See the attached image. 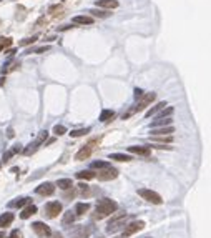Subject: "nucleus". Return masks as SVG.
I'll use <instances>...</instances> for the list:
<instances>
[{
  "instance_id": "31",
  "label": "nucleus",
  "mask_w": 211,
  "mask_h": 238,
  "mask_svg": "<svg viewBox=\"0 0 211 238\" xmlns=\"http://www.w3.org/2000/svg\"><path fill=\"white\" fill-rule=\"evenodd\" d=\"M87 133H90V128H78V130H72V132H70V135H72L73 138L82 137V135H87Z\"/></svg>"
},
{
  "instance_id": "35",
  "label": "nucleus",
  "mask_w": 211,
  "mask_h": 238,
  "mask_svg": "<svg viewBox=\"0 0 211 238\" xmlns=\"http://www.w3.org/2000/svg\"><path fill=\"white\" fill-rule=\"evenodd\" d=\"M19 67H20V63H19V62H15V63H13V65H7V67H3V68H2V73H3V75H5V73L12 72V70L19 68Z\"/></svg>"
},
{
  "instance_id": "30",
  "label": "nucleus",
  "mask_w": 211,
  "mask_h": 238,
  "mask_svg": "<svg viewBox=\"0 0 211 238\" xmlns=\"http://www.w3.org/2000/svg\"><path fill=\"white\" fill-rule=\"evenodd\" d=\"M171 113H173V107H166V108H161V112L158 113L156 118H166V117H170Z\"/></svg>"
},
{
  "instance_id": "13",
  "label": "nucleus",
  "mask_w": 211,
  "mask_h": 238,
  "mask_svg": "<svg viewBox=\"0 0 211 238\" xmlns=\"http://www.w3.org/2000/svg\"><path fill=\"white\" fill-rule=\"evenodd\" d=\"M73 23H78V25H91L93 23V17H88V15H77L72 19Z\"/></svg>"
},
{
  "instance_id": "46",
  "label": "nucleus",
  "mask_w": 211,
  "mask_h": 238,
  "mask_svg": "<svg viewBox=\"0 0 211 238\" xmlns=\"http://www.w3.org/2000/svg\"><path fill=\"white\" fill-rule=\"evenodd\" d=\"M53 238H63V236H62V233H55Z\"/></svg>"
},
{
  "instance_id": "39",
  "label": "nucleus",
  "mask_w": 211,
  "mask_h": 238,
  "mask_svg": "<svg viewBox=\"0 0 211 238\" xmlns=\"http://www.w3.org/2000/svg\"><path fill=\"white\" fill-rule=\"evenodd\" d=\"M70 190H72V191H68V193H65V195H63L65 198H73V197L77 195V190H73V187L70 188Z\"/></svg>"
},
{
  "instance_id": "10",
  "label": "nucleus",
  "mask_w": 211,
  "mask_h": 238,
  "mask_svg": "<svg viewBox=\"0 0 211 238\" xmlns=\"http://www.w3.org/2000/svg\"><path fill=\"white\" fill-rule=\"evenodd\" d=\"M95 143H97V140H93V142H90L88 145H85V147H83L82 150H80L78 153L75 155V160H78V162H82V160L88 158L90 155H91V152H93V148H95Z\"/></svg>"
},
{
  "instance_id": "2",
  "label": "nucleus",
  "mask_w": 211,
  "mask_h": 238,
  "mask_svg": "<svg viewBox=\"0 0 211 238\" xmlns=\"http://www.w3.org/2000/svg\"><path fill=\"white\" fill-rule=\"evenodd\" d=\"M125 218H126V213H120V215L111 216V220L107 225V233H115V232H118L121 226H125Z\"/></svg>"
},
{
  "instance_id": "4",
  "label": "nucleus",
  "mask_w": 211,
  "mask_h": 238,
  "mask_svg": "<svg viewBox=\"0 0 211 238\" xmlns=\"http://www.w3.org/2000/svg\"><path fill=\"white\" fill-rule=\"evenodd\" d=\"M47 137H48V132H42L40 135H38V138L33 142V143H30L29 147L23 150V155H32V153H35V152L38 150V147H40L42 143H43L45 140H47Z\"/></svg>"
},
{
  "instance_id": "23",
  "label": "nucleus",
  "mask_w": 211,
  "mask_h": 238,
  "mask_svg": "<svg viewBox=\"0 0 211 238\" xmlns=\"http://www.w3.org/2000/svg\"><path fill=\"white\" fill-rule=\"evenodd\" d=\"M165 107H166V103H165V102H160V103H156V105L153 107V108H150L148 112H146V118H150L151 115H155V113H158L161 108H165Z\"/></svg>"
},
{
  "instance_id": "21",
  "label": "nucleus",
  "mask_w": 211,
  "mask_h": 238,
  "mask_svg": "<svg viewBox=\"0 0 211 238\" xmlns=\"http://www.w3.org/2000/svg\"><path fill=\"white\" fill-rule=\"evenodd\" d=\"M57 187L62 188V190H70V188L73 187V182L70 178H62V180H58V182H57Z\"/></svg>"
},
{
  "instance_id": "32",
  "label": "nucleus",
  "mask_w": 211,
  "mask_h": 238,
  "mask_svg": "<svg viewBox=\"0 0 211 238\" xmlns=\"http://www.w3.org/2000/svg\"><path fill=\"white\" fill-rule=\"evenodd\" d=\"M75 222V215H73L72 212H66L65 215H63V225H70V223Z\"/></svg>"
},
{
  "instance_id": "6",
  "label": "nucleus",
  "mask_w": 211,
  "mask_h": 238,
  "mask_svg": "<svg viewBox=\"0 0 211 238\" xmlns=\"http://www.w3.org/2000/svg\"><path fill=\"white\" fill-rule=\"evenodd\" d=\"M155 98H156V95H155V93H146V95H141V97L138 98V100H140V102H138V105H136V107H135V108H133L130 113H133V112H141V110H145L146 107H148V105L151 103V102L155 100Z\"/></svg>"
},
{
  "instance_id": "14",
  "label": "nucleus",
  "mask_w": 211,
  "mask_h": 238,
  "mask_svg": "<svg viewBox=\"0 0 211 238\" xmlns=\"http://www.w3.org/2000/svg\"><path fill=\"white\" fill-rule=\"evenodd\" d=\"M130 153L135 155H143V157H148L150 155V148L148 147H138V145H133V147H128Z\"/></svg>"
},
{
  "instance_id": "24",
  "label": "nucleus",
  "mask_w": 211,
  "mask_h": 238,
  "mask_svg": "<svg viewBox=\"0 0 211 238\" xmlns=\"http://www.w3.org/2000/svg\"><path fill=\"white\" fill-rule=\"evenodd\" d=\"M77 177L80 180H91V178H95V173L90 172V170H82V172L77 173Z\"/></svg>"
},
{
  "instance_id": "40",
  "label": "nucleus",
  "mask_w": 211,
  "mask_h": 238,
  "mask_svg": "<svg viewBox=\"0 0 211 238\" xmlns=\"http://www.w3.org/2000/svg\"><path fill=\"white\" fill-rule=\"evenodd\" d=\"M9 238H22V235H20L19 230H13V232L10 233V236H9Z\"/></svg>"
},
{
  "instance_id": "33",
  "label": "nucleus",
  "mask_w": 211,
  "mask_h": 238,
  "mask_svg": "<svg viewBox=\"0 0 211 238\" xmlns=\"http://www.w3.org/2000/svg\"><path fill=\"white\" fill-rule=\"evenodd\" d=\"M10 45H12V38H9V37H0V52H2L3 48L10 47Z\"/></svg>"
},
{
  "instance_id": "20",
  "label": "nucleus",
  "mask_w": 211,
  "mask_h": 238,
  "mask_svg": "<svg viewBox=\"0 0 211 238\" xmlns=\"http://www.w3.org/2000/svg\"><path fill=\"white\" fill-rule=\"evenodd\" d=\"M90 13L93 17H98V19H107V17L111 15L108 10H101V9H93V10H90Z\"/></svg>"
},
{
  "instance_id": "48",
  "label": "nucleus",
  "mask_w": 211,
  "mask_h": 238,
  "mask_svg": "<svg viewBox=\"0 0 211 238\" xmlns=\"http://www.w3.org/2000/svg\"><path fill=\"white\" fill-rule=\"evenodd\" d=\"M0 168H2V162H0Z\"/></svg>"
},
{
  "instance_id": "18",
  "label": "nucleus",
  "mask_w": 211,
  "mask_h": 238,
  "mask_svg": "<svg viewBox=\"0 0 211 238\" xmlns=\"http://www.w3.org/2000/svg\"><path fill=\"white\" fill-rule=\"evenodd\" d=\"M171 122H173V120H171L170 117H166V118H156V120H153V122H151V128H158V127H168V125H171Z\"/></svg>"
},
{
  "instance_id": "29",
  "label": "nucleus",
  "mask_w": 211,
  "mask_h": 238,
  "mask_svg": "<svg viewBox=\"0 0 211 238\" xmlns=\"http://www.w3.org/2000/svg\"><path fill=\"white\" fill-rule=\"evenodd\" d=\"M91 168H95V170L110 168V163H108V162H101V160H98V162H93V163H91Z\"/></svg>"
},
{
  "instance_id": "26",
  "label": "nucleus",
  "mask_w": 211,
  "mask_h": 238,
  "mask_svg": "<svg viewBox=\"0 0 211 238\" xmlns=\"http://www.w3.org/2000/svg\"><path fill=\"white\" fill-rule=\"evenodd\" d=\"M88 210H90L88 203H77V207H75V213H77V215H85Z\"/></svg>"
},
{
  "instance_id": "19",
  "label": "nucleus",
  "mask_w": 211,
  "mask_h": 238,
  "mask_svg": "<svg viewBox=\"0 0 211 238\" xmlns=\"http://www.w3.org/2000/svg\"><path fill=\"white\" fill-rule=\"evenodd\" d=\"M35 213H37V207H35V205H29V207H25L22 210V213H20V218L27 220V218H30L32 215H35Z\"/></svg>"
},
{
  "instance_id": "3",
  "label": "nucleus",
  "mask_w": 211,
  "mask_h": 238,
  "mask_svg": "<svg viewBox=\"0 0 211 238\" xmlns=\"http://www.w3.org/2000/svg\"><path fill=\"white\" fill-rule=\"evenodd\" d=\"M138 195L143 198V200H146L148 203H153V205H161V197L156 193V191L153 190H148V188H140L138 190Z\"/></svg>"
},
{
  "instance_id": "45",
  "label": "nucleus",
  "mask_w": 211,
  "mask_h": 238,
  "mask_svg": "<svg viewBox=\"0 0 211 238\" xmlns=\"http://www.w3.org/2000/svg\"><path fill=\"white\" fill-rule=\"evenodd\" d=\"M3 83H5V77H0V87H2Z\"/></svg>"
},
{
  "instance_id": "41",
  "label": "nucleus",
  "mask_w": 211,
  "mask_h": 238,
  "mask_svg": "<svg viewBox=\"0 0 211 238\" xmlns=\"http://www.w3.org/2000/svg\"><path fill=\"white\" fill-rule=\"evenodd\" d=\"M141 95H143V90H141V88H136V90H135V98L138 100V98L141 97Z\"/></svg>"
},
{
  "instance_id": "9",
  "label": "nucleus",
  "mask_w": 211,
  "mask_h": 238,
  "mask_svg": "<svg viewBox=\"0 0 211 238\" xmlns=\"http://www.w3.org/2000/svg\"><path fill=\"white\" fill-rule=\"evenodd\" d=\"M145 228V223L143 222H131L130 225L125 226V230H123V236H131L133 233L140 232V230Z\"/></svg>"
},
{
  "instance_id": "1",
  "label": "nucleus",
  "mask_w": 211,
  "mask_h": 238,
  "mask_svg": "<svg viewBox=\"0 0 211 238\" xmlns=\"http://www.w3.org/2000/svg\"><path fill=\"white\" fill-rule=\"evenodd\" d=\"M117 210H118L117 201L110 200V198H103V200L98 201L97 208H95V213H93V218L95 220H101V218H105V216L115 213Z\"/></svg>"
},
{
  "instance_id": "36",
  "label": "nucleus",
  "mask_w": 211,
  "mask_h": 238,
  "mask_svg": "<svg viewBox=\"0 0 211 238\" xmlns=\"http://www.w3.org/2000/svg\"><path fill=\"white\" fill-rule=\"evenodd\" d=\"M37 38H38L37 35H33V37H29V38H23V40L20 42L19 45H22V47H25V45H30V44H33V42L37 40Z\"/></svg>"
},
{
  "instance_id": "50",
  "label": "nucleus",
  "mask_w": 211,
  "mask_h": 238,
  "mask_svg": "<svg viewBox=\"0 0 211 238\" xmlns=\"http://www.w3.org/2000/svg\"><path fill=\"white\" fill-rule=\"evenodd\" d=\"M0 2H2V0H0Z\"/></svg>"
},
{
  "instance_id": "49",
  "label": "nucleus",
  "mask_w": 211,
  "mask_h": 238,
  "mask_svg": "<svg viewBox=\"0 0 211 238\" xmlns=\"http://www.w3.org/2000/svg\"><path fill=\"white\" fill-rule=\"evenodd\" d=\"M97 238H103V236H97Z\"/></svg>"
},
{
  "instance_id": "5",
  "label": "nucleus",
  "mask_w": 211,
  "mask_h": 238,
  "mask_svg": "<svg viewBox=\"0 0 211 238\" xmlns=\"http://www.w3.org/2000/svg\"><path fill=\"white\" fill-rule=\"evenodd\" d=\"M118 177V172L115 168H103L101 172H98V173H95V178H98V180H101V182H110V180H115Z\"/></svg>"
},
{
  "instance_id": "22",
  "label": "nucleus",
  "mask_w": 211,
  "mask_h": 238,
  "mask_svg": "<svg viewBox=\"0 0 211 238\" xmlns=\"http://www.w3.org/2000/svg\"><path fill=\"white\" fill-rule=\"evenodd\" d=\"M115 117V112L113 110H103V112H101V115H100V122H110L111 118H113Z\"/></svg>"
},
{
  "instance_id": "15",
  "label": "nucleus",
  "mask_w": 211,
  "mask_h": 238,
  "mask_svg": "<svg viewBox=\"0 0 211 238\" xmlns=\"http://www.w3.org/2000/svg\"><path fill=\"white\" fill-rule=\"evenodd\" d=\"M90 233H91V226H78L72 238H88Z\"/></svg>"
},
{
  "instance_id": "37",
  "label": "nucleus",
  "mask_w": 211,
  "mask_h": 238,
  "mask_svg": "<svg viewBox=\"0 0 211 238\" xmlns=\"http://www.w3.org/2000/svg\"><path fill=\"white\" fill-rule=\"evenodd\" d=\"M47 50H50V47L48 45H45V47H38V48H35V53H43V52H47Z\"/></svg>"
},
{
  "instance_id": "47",
  "label": "nucleus",
  "mask_w": 211,
  "mask_h": 238,
  "mask_svg": "<svg viewBox=\"0 0 211 238\" xmlns=\"http://www.w3.org/2000/svg\"><path fill=\"white\" fill-rule=\"evenodd\" d=\"M0 238H5V233L3 232H0Z\"/></svg>"
},
{
  "instance_id": "25",
  "label": "nucleus",
  "mask_w": 211,
  "mask_h": 238,
  "mask_svg": "<svg viewBox=\"0 0 211 238\" xmlns=\"http://www.w3.org/2000/svg\"><path fill=\"white\" fill-rule=\"evenodd\" d=\"M110 160H117V162H130L131 157H130V155H125V153H111Z\"/></svg>"
},
{
  "instance_id": "28",
  "label": "nucleus",
  "mask_w": 211,
  "mask_h": 238,
  "mask_svg": "<svg viewBox=\"0 0 211 238\" xmlns=\"http://www.w3.org/2000/svg\"><path fill=\"white\" fill-rule=\"evenodd\" d=\"M29 201H30L29 197H23V198H19L17 201H13V203H10V205H12V207H17V208H23L25 205H29Z\"/></svg>"
},
{
  "instance_id": "17",
  "label": "nucleus",
  "mask_w": 211,
  "mask_h": 238,
  "mask_svg": "<svg viewBox=\"0 0 211 238\" xmlns=\"http://www.w3.org/2000/svg\"><path fill=\"white\" fill-rule=\"evenodd\" d=\"M13 222V213H2L0 216V228H5V226H10V223Z\"/></svg>"
},
{
  "instance_id": "34",
  "label": "nucleus",
  "mask_w": 211,
  "mask_h": 238,
  "mask_svg": "<svg viewBox=\"0 0 211 238\" xmlns=\"http://www.w3.org/2000/svg\"><path fill=\"white\" fill-rule=\"evenodd\" d=\"M53 133L57 135V137H60V135H65L66 133V128L63 125H55L53 127Z\"/></svg>"
},
{
  "instance_id": "27",
  "label": "nucleus",
  "mask_w": 211,
  "mask_h": 238,
  "mask_svg": "<svg viewBox=\"0 0 211 238\" xmlns=\"http://www.w3.org/2000/svg\"><path fill=\"white\" fill-rule=\"evenodd\" d=\"M151 140L165 145V143H171V142H173V137H171V135H165V137H161V135H160V137H153Z\"/></svg>"
},
{
  "instance_id": "38",
  "label": "nucleus",
  "mask_w": 211,
  "mask_h": 238,
  "mask_svg": "<svg viewBox=\"0 0 211 238\" xmlns=\"http://www.w3.org/2000/svg\"><path fill=\"white\" fill-rule=\"evenodd\" d=\"M153 148H160V150H171V147H168V145H163V143L153 145Z\"/></svg>"
},
{
  "instance_id": "44",
  "label": "nucleus",
  "mask_w": 211,
  "mask_h": 238,
  "mask_svg": "<svg viewBox=\"0 0 211 238\" xmlns=\"http://www.w3.org/2000/svg\"><path fill=\"white\" fill-rule=\"evenodd\" d=\"M68 28H72V25H63V27H60V28H58V30H60V32H63V30H68Z\"/></svg>"
},
{
  "instance_id": "16",
  "label": "nucleus",
  "mask_w": 211,
  "mask_h": 238,
  "mask_svg": "<svg viewBox=\"0 0 211 238\" xmlns=\"http://www.w3.org/2000/svg\"><path fill=\"white\" fill-rule=\"evenodd\" d=\"M97 5L101 9H117L118 7V0H97Z\"/></svg>"
},
{
  "instance_id": "43",
  "label": "nucleus",
  "mask_w": 211,
  "mask_h": 238,
  "mask_svg": "<svg viewBox=\"0 0 211 238\" xmlns=\"http://www.w3.org/2000/svg\"><path fill=\"white\" fill-rule=\"evenodd\" d=\"M7 135H9V138H12L13 135H15V133H13V128H9V130H7Z\"/></svg>"
},
{
  "instance_id": "11",
  "label": "nucleus",
  "mask_w": 211,
  "mask_h": 238,
  "mask_svg": "<svg viewBox=\"0 0 211 238\" xmlns=\"http://www.w3.org/2000/svg\"><path fill=\"white\" fill-rule=\"evenodd\" d=\"M37 193L42 195V197H50V195L55 193V185L50 182H45L40 187H37Z\"/></svg>"
},
{
  "instance_id": "12",
  "label": "nucleus",
  "mask_w": 211,
  "mask_h": 238,
  "mask_svg": "<svg viewBox=\"0 0 211 238\" xmlns=\"http://www.w3.org/2000/svg\"><path fill=\"white\" fill-rule=\"evenodd\" d=\"M175 132V128L171 125H168V127H158V128H151V135L153 137H165V135H171Z\"/></svg>"
},
{
  "instance_id": "42",
  "label": "nucleus",
  "mask_w": 211,
  "mask_h": 238,
  "mask_svg": "<svg viewBox=\"0 0 211 238\" xmlns=\"http://www.w3.org/2000/svg\"><path fill=\"white\" fill-rule=\"evenodd\" d=\"M12 155H13V153H12V150L7 152V153H3V160H5V162H9V158L12 157Z\"/></svg>"
},
{
  "instance_id": "7",
  "label": "nucleus",
  "mask_w": 211,
  "mask_h": 238,
  "mask_svg": "<svg viewBox=\"0 0 211 238\" xmlns=\"http://www.w3.org/2000/svg\"><path fill=\"white\" fill-rule=\"evenodd\" d=\"M45 212H47L48 218H57L58 213H62V203L60 201H48L45 205Z\"/></svg>"
},
{
  "instance_id": "8",
  "label": "nucleus",
  "mask_w": 211,
  "mask_h": 238,
  "mask_svg": "<svg viewBox=\"0 0 211 238\" xmlns=\"http://www.w3.org/2000/svg\"><path fill=\"white\" fill-rule=\"evenodd\" d=\"M32 228H33V232L37 233L38 236H50V235H52L50 226L45 225L43 222H35L33 225H32Z\"/></svg>"
}]
</instances>
